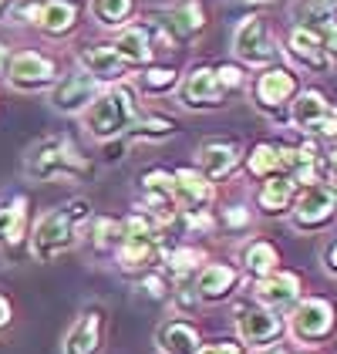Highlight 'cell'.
<instances>
[{"label": "cell", "mask_w": 337, "mask_h": 354, "mask_svg": "<svg viewBox=\"0 0 337 354\" xmlns=\"http://www.w3.org/2000/svg\"><path fill=\"white\" fill-rule=\"evenodd\" d=\"M142 283H145V290H148V297H155V300H162V297H168L166 290H168V283L159 277V273H145L142 277Z\"/></svg>", "instance_id": "37"}, {"label": "cell", "mask_w": 337, "mask_h": 354, "mask_svg": "<svg viewBox=\"0 0 337 354\" xmlns=\"http://www.w3.org/2000/svg\"><path fill=\"white\" fill-rule=\"evenodd\" d=\"M152 28H155V34H162L172 48L182 51L186 44H193L199 34L206 30V7L199 0H182V3L162 10Z\"/></svg>", "instance_id": "11"}, {"label": "cell", "mask_w": 337, "mask_h": 354, "mask_svg": "<svg viewBox=\"0 0 337 354\" xmlns=\"http://www.w3.org/2000/svg\"><path fill=\"white\" fill-rule=\"evenodd\" d=\"M324 270L331 277H337V240L331 246H324Z\"/></svg>", "instance_id": "40"}, {"label": "cell", "mask_w": 337, "mask_h": 354, "mask_svg": "<svg viewBox=\"0 0 337 354\" xmlns=\"http://www.w3.org/2000/svg\"><path fill=\"white\" fill-rule=\"evenodd\" d=\"M290 21H293V28L310 30L314 37H320V44L331 55V64L337 68V10L327 0H293Z\"/></svg>", "instance_id": "12"}, {"label": "cell", "mask_w": 337, "mask_h": 354, "mask_svg": "<svg viewBox=\"0 0 337 354\" xmlns=\"http://www.w3.org/2000/svg\"><path fill=\"white\" fill-rule=\"evenodd\" d=\"M199 172L209 179V183H223L236 172V165L243 162V149L240 142L233 138H206L199 145Z\"/></svg>", "instance_id": "15"}, {"label": "cell", "mask_w": 337, "mask_h": 354, "mask_svg": "<svg viewBox=\"0 0 337 354\" xmlns=\"http://www.w3.org/2000/svg\"><path fill=\"white\" fill-rule=\"evenodd\" d=\"M287 327H290L293 341L317 348V344L331 341V337H334V330H337L334 304H331V300H324V297H300L297 304H293L290 317H287Z\"/></svg>", "instance_id": "5"}, {"label": "cell", "mask_w": 337, "mask_h": 354, "mask_svg": "<svg viewBox=\"0 0 337 354\" xmlns=\"http://www.w3.org/2000/svg\"><path fill=\"white\" fill-rule=\"evenodd\" d=\"M159 257H162V243L159 240H128V236H122V243L115 250V260H118L122 273H135V277L152 273Z\"/></svg>", "instance_id": "24"}, {"label": "cell", "mask_w": 337, "mask_h": 354, "mask_svg": "<svg viewBox=\"0 0 337 354\" xmlns=\"http://www.w3.org/2000/svg\"><path fill=\"white\" fill-rule=\"evenodd\" d=\"M327 3H331V7H337V0H327Z\"/></svg>", "instance_id": "46"}, {"label": "cell", "mask_w": 337, "mask_h": 354, "mask_svg": "<svg viewBox=\"0 0 337 354\" xmlns=\"http://www.w3.org/2000/svg\"><path fill=\"white\" fill-rule=\"evenodd\" d=\"M220 219H223L226 230H247V226L253 223V216H250V209H247V206H226Z\"/></svg>", "instance_id": "36"}, {"label": "cell", "mask_w": 337, "mask_h": 354, "mask_svg": "<svg viewBox=\"0 0 337 354\" xmlns=\"http://www.w3.org/2000/svg\"><path fill=\"white\" fill-rule=\"evenodd\" d=\"M28 230V199L14 196L10 203H0V246H17Z\"/></svg>", "instance_id": "29"}, {"label": "cell", "mask_w": 337, "mask_h": 354, "mask_svg": "<svg viewBox=\"0 0 337 354\" xmlns=\"http://www.w3.org/2000/svg\"><path fill=\"white\" fill-rule=\"evenodd\" d=\"M320 162L331 169V176H337V145H331V149H327V152L320 156Z\"/></svg>", "instance_id": "41"}, {"label": "cell", "mask_w": 337, "mask_h": 354, "mask_svg": "<svg viewBox=\"0 0 337 354\" xmlns=\"http://www.w3.org/2000/svg\"><path fill=\"white\" fill-rule=\"evenodd\" d=\"M240 263H243V273H247V277L263 280V277L280 270V253H277V246L267 243V240H253V243L243 246Z\"/></svg>", "instance_id": "28"}, {"label": "cell", "mask_w": 337, "mask_h": 354, "mask_svg": "<svg viewBox=\"0 0 337 354\" xmlns=\"http://www.w3.org/2000/svg\"><path fill=\"white\" fill-rule=\"evenodd\" d=\"M91 219V203L88 199H71L57 209H48L37 219L34 233H30V253L41 263H51L61 253H68L78 243V230Z\"/></svg>", "instance_id": "2"}, {"label": "cell", "mask_w": 337, "mask_h": 354, "mask_svg": "<svg viewBox=\"0 0 337 354\" xmlns=\"http://www.w3.org/2000/svg\"><path fill=\"white\" fill-rule=\"evenodd\" d=\"M233 55L240 64L247 68H270L277 64L280 48H277V37L267 24V17H247L236 34H233Z\"/></svg>", "instance_id": "7"}, {"label": "cell", "mask_w": 337, "mask_h": 354, "mask_svg": "<svg viewBox=\"0 0 337 354\" xmlns=\"http://www.w3.org/2000/svg\"><path fill=\"white\" fill-rule=\"evenodd\" d=\"M7 3H10V0H0V10H3V7H7Z\"/></svg>", "instance_id": "45"}, {"label": "cell", "mask_w": 337, "mask_h": 354, "mask_svg": "<svg viewBox=\"0 0 337 354\" xmlns=\"http://www.w3.org/2000/svg\"><path fill=\"white\" fill-rule=\"evenodd\" d=\"M337 213V203L327 183L317 179V183H307V186H297V196H293V206H290V223L293 230H304V233H317L324 230Z\"/></svg>", "instance_id": "8"}, {"label": "cell", "mask_w": 337, "mask_h": 354, "mask_svg": "<svg viewBox=\"0 0 337 354\" xmlns=\"http://www.w3.org/2000/svg\"><path fill=\"white\" fill-rule=\"evenodd\" d=\"M236 334H240V344L247 348H270L287 334V321L283 314L267 310L253 300V304L236 307Z\"/></svg>", "instance_id": "9"}, {"label": "cell", "mask_w": 337, "mask_h": 354, "mask_svg": "<svg viewBox=\"0 0 337 354\" xmlns=\"http://www.w3.org/2000/svg\"><path fill=\"white\" fill-rule=\"evenodd\" d=\"M293 196H297V183L290 176H283V172L280 176H270L256 189V209L263 216H283V213H290Z\"/></svg>", "instance_id": "25"}, {"label": "cell", "mask_w": 337, "mask_h": 354, "mask_svg": "<svg viewBox=\"0 0 337 354\" xmlns=\"http://www.w3.org/2000/svg\"><path fill=\"white\" fill-rule=\"evenodd\" d=\"M155 344L162 354H199L202 337L189 321H166L155 330Z\"/></svg>", "instance_id": "26"}, {"label": "cell", "mask_w": 337, "mask_h": 354, "mask_svg": "<svg viewBox=\"0 0 337 354\" xmlns=\"http://www.w3.org/2000/svg\"><path fill=\"white\" fill-rule=\"evenodd\" d=\"M139 102H135V88L128 84H108L102 88V95L81 111L84 132L98 142H115L125 138V132L132 129V122L139 118Z\"/></svg>", "instance_id": "3"}, {"label": "cell", "mask_w": 337, "mask_h": 354, "mask_svg": "<svg viewBox=\"0 0 337 354\" xmlns=\"http://www.w3.org/2000/svg\"><path fill=\"white\" fill-rule=\"evenodd\" d=\"M327 189H331V196H334V203H337V176H331V179H327Z\"/></svg>", "instance_id": "44"}, {"label": "cell", "mask_w": 337, "mask_h": 354, "mask_svg": "<svg viewBox=\"0 0 337 354\" xmlns=\"http://www.w3.org/2000/svg\"><path fill=\"white\" fill-rule=\"evenodd\" d=\"M91 243H95L98 253H115L118 243H122V223H115V219H95Z\"/></svg>", "instance_id": "35"}, {"label": "cell", "mask_w": 337, "mask_h": 354, "mask_svg": "<svg viewBox=\"0 0 337 354\" xmlns=\"http://www.w3.org/2000/svg\"><path fill=\"white\" fill-rule=\"evenodd\" d=\"M199 354H247V351H243V344H236V341H213V344H202Z\"/></svg>", "instance_id": "38"}, {"label": "cell", "mask_w": 337, "mask_h": 354, "mask_svg": "<svg viewBox=\"0 0 337 354\" xmlns=\"http://www.w3.org/2000/svg\"><path fill=\"white\" fill-rule=\"evenodd\" d=\"M112 48L128 68H145L155 57V28L152 24H128V28L118 30Z\"/></svg>", "instance_id": "22"}, {"label": "cell", "mask_w": 337, "mask_h": 354, "mask_svg": "<svg viewBox=\"0 0 337 354\" xmlns=\"http://www.w3.org/2000/svg\"><path fill=\"white\" fill-rule=\"evenodd\" d=\"M300 91V82H297V75L290 71V68H283V64H270V68H263L256 78H253V105L260 111H267V115H280L283 105H290L293 102V95Z\"/></svg>", "instance_id": "10"}, {"label": "cell", "mask_w": 337, "mask_h": 354, "mask_svg": "<svg viewBox=\"0 0 337 354\" xmlns=\"http://www.w3.org/2000/svg\"><path fill=\"white\" fill-rule=\"evenodd\" d=\"M182 82V75H179V68L175 64H145L139 75V91L142 95H148V98H162L168 91H175Z\"/></svg>", "instance_id": "30"}, {"label": "cell", "mask_w": 337, "mask_h": 354, "mask_svg": "<svg viewBox=\"0 0 337 354\" xmlns=\"http://www.w3.org/2000/svg\"><path fill=\"white\" fill-rule=\"evenodd\" d=\"M290 122L304 136L337 138V109L327 102L324 91L317 88H300L290 102Z\"/></svg>", "instance_id": "6"}, {"label": "cell", "mask_w": 337, "mask_h": 354, "mask_svg": "<svg viewBox=\"0 0 337 354\" xmlns=\"http://www.w3.org/2000/svg\"><path fill=\"white\" fill-rule=\"evenodd\" d=\"M202 267H206V253L196 250V246H179V250L168 253V273H172L175 287L196 280V273L202 270Z\"/></svg>", "instance_id": "31"}, {"label": "cell", "mask_w": 337, "mask_h": 354, "mask_svg": "<svg viewBox=\"0 0 337 354\" xmlns=\"http://www.w3.org/2000/svg\"><path fill=\"white\" fill-rule=\"evenodd\" d=\"M88 10H91V17L102 28H125L132 10H135V3L132 0H91Z\"/></svg>", "instance_id": "33"}, {"label": "cell", "mask_w": 337, "mask_h": 354, "mask_svg": "<svg viewBox=\"0 0 337 354\" xmlns=\"http://www.w3.org/2000/svg\"><path fill=\"white\" fill-rule=\"evenodd\" d=\"M247 75L240 64H193L179 82V102L189 111H216L243 91Z\"/></svg>", "instance_id": "1"}, {"label": "cell", "mask_w": 337, "mask_h": 354, "mask_svg": "<svg viewBox=\"0 0 337 354\" xmlns=\"http://www.w3.org/2000/svg\"><path fill=\"white\" fill-rule=\"evenodd\" d=\"M7 64H10V48H7V44L0 41V78L7 75Z\"/></svg>", "instance_id": "42"}, {"label": "cell", "mask_w": 337, "mask_h": 354, "mask_svg": "<svg viewBox=\"0 0 337 354\" xmlns=\"http://www.w3.org/2000/svg\"><path fill=\"white\" fill-rule=\"evenodd\" d=\"M236 3H243V7H267V3H273V0H236Z\"/></svg>", "instance_id": "43"}, {"label": "cell", "mask_w": 337, "mask_h": 354, "mask_svg": "<svg viewBox=\"0 0 337 354\" xmlns=\"http://www.w3.org/2000/svg\"><path fill=\"white\" fill-rule=\"evenodd\" d=\"M98 95H102V84L95 82L88 71L75 68L71 75H64L61 82H55V88H51V109L64 111V115H78V111L88 109Z\"/></svg>", "instance_id": "14"}, {"label": "cell", "mask_w": 337, "mask_h": 354, "mask_svg": "<svg viewBox=\"0 0 337 354\" xmlns=\"http://www.w3.org/2000/svg\"><path fill=\"white\" fill-rule=\"evenodd\" d=\"M55 82H57L55 61L37 55V51H21L7 64V84L14 91H44V88H55Z\"/></svg>", "instance_id": "13"}, {"label": "cell", "mask_w": 337, "mask_h": 354, "mask_svg": "<svg viewBox=\"0 0 337 354\" xmlns=\"http://www.w3.org/2000/svg\"><path fill=\"white\" fill-rule=\"evenodd\" d=\"M24 172L37 183H48V179H75V176H88L91 162L84 159L81 152L71 145V138L55 136L37 142L24 159Z\"/></svg>", "instance_id": "4"}, {"label": "cell", "mask_w": 337, "mask_h": 354, "mask_svg": "<svg viewBox=\"0 0 337 354\" xmlns=\"http://www.w3.org/2000/svg\"><path fill=\"white\" fill-rule=\"evenodd\" d=\"M142 203L148 209V216H155L159 223L179 216V203H175V183L168 169H148L142 176Z\"/></svg>", "instance_id": "16"}, {"label": "cell", "mask_w": 337, "mask_h": 354, "mask_svg": "<svg viewBox=\"0 0 337 354\" xmlns=\"http://www.w3.org/2000/svg\"><path fill=\"white\" fill-rule=\"evenodd\" d=\"M78 68L81 71H88L95 82L102 84H122L125 82V75L132 71L122 57H118V51H115L112 44H95V48H84L81 55H78Z\"/></svg>", "instance_id": "20"}, {"label": "cell", "mask_w": 337, "mask_h": 354, "mask_svg": "<svg viewBox=\"0 0 337 354\" xmlns=\"http://www.w3.org/2000/svg\"><path fill=\"white\" fill-rule=\"evenodd\" d=\"M300 290H304V280L290 270H277L263 280H256V290H253V300L267 310H277L283 314L287 307H293L300 300Z\"/></svg>", "instance_id": "17"}, {"label": "cell", "mask_w": 337, "mask_h": 354, "mask_svg": "<svg viewBox=\"0 0 337 354\" xmlns=\"http://www.w3.org/2000/svg\"><path fill=\"white\" fill-rule=\"evenodd\" d=\"M236 287H240V270L229 263H206L193 280V294L199 297V304H220L233 297Z\"/></svg>", "instance_id": "21"}, {"label": "cell", "mask_w": 337, "mask_h": 354, "mask_svg": "<svg viewBox=\"0 0 337 354\" xmlns=\"http://www.w3.org/2000/svg\"><path fill=\"white\" fill-rule=\"evenodd\" d=\"M78 24V7L71 0H44L41 14H37V28L44 30L48 37H64L71 34Z\"/></svg>", "instance_id": "27"}, {"label": "cell", "mask_w": 337, "mask_h": 354, "mask_svg": "<svg viewBox=\"0 0 337 354\" xmlns=\"http://www.w3.org/2000/svg\"><path fill=\"white\" fill-rule=\"evenodd\" d=\"M10 321H14V307H10V300L0 294V334L10 327Z\"/></svg>", "instance_id": "39"}, {"label": "cell", "mask_w": 337, "mask_h": 354, "mask_svg": "<svg viewBox=\"0 0 337 354\" xmlns=\"http://www.w3.org/2000/svg\"><path fill=\"white\" fill-rule=\"evenodd\" d=\"M102 348H105V310L88 307L68 330L64 354H102Z\"/></svg>", "instance_id": "19"}, {"label": "cell", "mask_w": 337, "mask_h": 354, "mask_svg": "<svg viewBox=\"0 0 337 354\" xmlns=\"http://www.w3.org/2000/svg\"><path fill=\"white\" fill-rule=\"evenodd\" d=\"M247 172L256 179H270V176H280V152L273 142H256L247 156Z\"/></svg>", "instance_id": "32"}, {"label": "cell", "mask_w": 337, "mask_h": 354, "mask_svg": "<svg viewBox=\"0 0 337 354\" xmlns=\"http://www.w3.org/2000/svg\"><path fill=\"white\" fill-rule=\"evenodd\" d=\"M287 51L290 57L310 71V75H324V71H331L334 64H331V55H327V48L320 44V37H314L310 30H300L293 28L290 30V37H287Z\"/></svg>", "instance_id": "23"}, {"label": "cell", "mask_w": 337, "mask_h": 354, "mask_svg": "<svg viewBox=\"0 0 337 354\" xmlns=\"http://www.w3.org/2000/svg\"><path fill=\"white\" fill-rule=\"evenodd\" d=\"M175 118H166V115H139L135 122H132V129L125 132V138H152V142H159V138H168L175 136Z\"/></svg>", "instance_id": "34"}, {"label": "cell", "mask_w": 337, "mask_h": 354, "mask_svg": "<svg viewBox=\"0 0 337 354\" xmlns=\"http://www.w3.org/2000/svg\"><path fill=\"white\" fill-rule=\"evenodd\" d=\"M172 183H175V203H179V213L182 216L206 213L209 203L216 199V186L199 169H179V172H172Z\"/></svg>", "instance_id": "18"}]
</instances>
